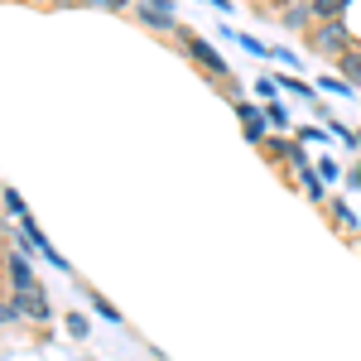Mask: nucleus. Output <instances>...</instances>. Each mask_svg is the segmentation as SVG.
Returning <instances> with one entry per match:
<instances>
[{
	"instance_id": "nucleus-7",
	"label": "nucleus",
	"mask_w": 361,
	"mask_h": 361,
	"mask_svg": "<svg viewBox=\"0 0 361 361\" xmlns=\"http://www.w3.org/2000/svg\"><path fill=\"white\" fill-rule=\"evenodd\" d=\"M337 68H342V78H347V82H352V87L361 92V49L342 54V58H337Z\"/></svg>"
},
{
	"instance_id": "nucleus-9",
	"label": "nucleus",
	"mask_w": 361,
	"mask_h": 361,
	"mask_svg": "<svg viewBox=\"0 0 361 361\" xmlns=\"http://www.w3.org/2000/svg\"><path fill=\"white\" fill-rule=\"evenodd\" d=\"M299 178H304L308 197H328V188H323V173H318L313 164H304V169H299Z\"/></svg>"
},
{
	"instance_id": "nucleus-5",
	"label": "nucleus",
	"mask_w": 361,
	"mask_h": 361,
	"mask_svg": "<svg viewBox=\"0 0 361 361\" xmlns=\"http://www.w3.org/2000/svg\"><path fill=\"white\" fill-rule=\"evenodd\" d=\"M140 20H145L149 29H169V34H178V15H164V10H154L149 0L140 5Z\"/></svg>"
},
{
	"instance_id": "nucleus-20",
	"label": "nucleus",
	"mask_w": 361,
	"mask_h": 361,
	"mask_svg": "<svg viewBox=\"0 0 361 361\" xmlns=\"http://www.w3.org/2000/svg\"><path fill=\"white\" fill-rule=\"evenodd\" d=\"M212 5H217V10H226V0H212Z\"/></svg>"
},
{
	"instance_id": "nucleus-11",
	"label": "nucleus",
	"mask_w": 361,
	"mask_h": 361,
	"mask_svg": "<svg viewBox=\"0 0 361 361\" xmlns=\"http://www.w3.org/2000/svg\"><path fill=\"white\" fill-rule=\"evenodd\" d=\"M318 92H337V97H352L357 87L347 82V78H328V73H323V78H318Z\"/></svg>"
},
{
	"instance_id": "nucleus-1",
	"label": "nucleus",
	"mask_w": 361,
	"mask_h": 361,
	"mask_svg": "<svg viewBox=\"0 0 361 361\" xmlns=\"http://www.w3.org/2000/svg\"><path fill=\"white\" fill-rule=\"evenodd\" d=\"M308 44H313L318 54H333V58H342V54H352V49H357V44H352V34L342 29V20H337V25H318Z\"/></svg>"
},
{
	"instance_id": "nucleus-2",
	"label": "nucleus",
	"mask_w": 361,
	"mask_h": 361,
	"mask_svg": "<svg viewBox=\"0 0 361 361\" xmlns=\"http://www.w3.org/2000/svg\"><path fill=\"white\" fill-rule=\"evenodd\" d=\"M183 49H188V58H193L197 68H207L212 78H226V58L207 44V39H197V34H183Z\"/></svg>"
},
{
	"instance_id": "nucleus-10",
	"label": "nucleus",
	"mask_w": 361,
	"mask_h": 361,
	"mask_svg": "<svg viewBox=\"0 0 361 361\" xmlns=\"http://www.w3.org/2000/svg\"><path fill=\"white\" fill-rule=\"evenodd\" d=\"M275 82L284 87V92H294V97H304V102H318V92H313L308 82H299V78H289V73H284V78H275Z\"/></svg>"
},
{
	"instance_id": "nucleus-13",
	"label": "nucleus",
	"mask_w": 361,
	"mask_h": 361,
	"mask_svg": "<svg viewBox=\"0 0 361 361\" xmlns=\"http://www.w3.org/2000/svg\"><path fill=\"white\" fill-rule=\"evenodd\" d=\"M236 44H241V49H246L250 58H270V49H265L260 39H250V34H236Z\"/></svg>"
},
{
	"instance_id": "nucleus-12",
	"label": "nucleus",
	"mask_w": 361,
	"mask_h": 361,
	"mask_svg": "<svg viewBox=\"0 0 361 361\" xmlns=\"http://www.w3.org/2000/svg\"><path fill=\"white\" fill-rule=\"evenodd\" d=\"M87 299H92V308H97V313H102V318H106V323H121V313H116V308L106 304V299H102V294H97V289H87Z\"/></svg>"
},
{
	"instance_id": "nucleus-6",
	"label": "nucleus",
	"mask_w": 361,
	"mask_h": 361,
	"mask_svg": "<svg viewBox=\"0 0 361 361\" xmlns=\"http://www.w3.org/2000/svg\"><path fill=\"white\" fill-rule=\"evenodd\" d=\"M10 284H15V294H20V289H29V284H39V279H34V270L25 265V255H20V250H10Z\"/></svg>"
},
{
	"instance_id": "nucleus-19",
	"label": "nucleus",
	"mask_w": 361,
	"mask_h": 361,
	"mask_svg": "<svg viewBox=\"0 0 361 361\" xmlns=\"http://www.w3.org/2000/svg\"><path fill=\"white\" fill-rule=\"evenodd\" d=\"M54 5H92V0H54Z\"/></svg>"
},
{
	"instance_id": "nucleus-18",
	"label": "nucleus",
	"mask_w": 361,
	"mask_h": 361,
	"mask_svg": "<svg viewBox=\"0 0 361 361\" xmlns=\"http://www.w3.org/2000/svg\"><path fill=\"white\" fill-rule=\"evenodd\" d=\"M102 5H106V10H121V5H126V0H102Z\"/></svg>"
},
{
	"instance_id": "nucleus-21",
	"label": "nucleus",
	"mask_w": 361,
	"mask_h": 361,
	"mask_svg": "<svg viewBox=\"0 0 361 361\" xmlns=\"http://www.w3.org/2000/svg\"><path fill=\"white\" fill-rule=\"evenodd\" d=\"M352 178H357V183H361V169H357V173H352Z\"/></svg>"
},
{
	"instance_id": "nucleus-16",
	"label": "nucleus",
	"mask_w": 361,
	"mask_h": 361,
	"mask_svg": "<svg viewBox=\"0 0 361 361\" xmlns=\"http://www.w3.org/2000/svg\"><path fill=\"white\" fill-rule=\"evenodd\" d=\"M318 173H323V183H337V173H342V164H337V159H323V164H318Z\"/></svg>"
},
{
	"instance_id": "nucleus-4",
	"label": "nucleus",
	"mask_w": 361,
	"mask_h": 361,
	"mask_svg": "<svg viewBox=\"0 0 361 361\" xmlns=\"http://www.w3.org/2000/svg\"><path fill=\"white\" fill-rule=\"evenodd\" d=\"M15 299H20V308H25L29 318H39V323H49V318H54V308H49V294H44V284H29V289H20Z\"/></svg>"
},
{
	"instance_id": "nucleus-14",
	"label": "nucleus",
	"mask_w": 361,
	"mask_h": 361,
	"mask_svg": "<svg viewBox=\"0 0 361 361\" xmlns=\"http://www.w3.org/2000/svg\"><path fill=\"white\" fill-rule=\"evenodd\" d=\"M270 126H275V130H289V111H284V106H279V102H270Z\"/></svg>"
},
{
	"instance_id": "nucleus-3",
	"label": "nucleus",
	"mask_w": 361,
	"mask_h": 361,
	"mask_svg": "<svg viewBox=\"0 0 361 361\" xmlns=\"http://www.w3.org/2000/svg\"><path fill=\"white\" fill-rule=\"evenodd\" d=\"M236 116H241V126H246L241 135H246L250 145H265V135H270V116H260L250 102H236Z\"/></svg>"
},
{
	"instance_id": "nucleus-15",
	"label": "nucleus",
	"mask_w": 361,
	"mask_h": 361,
	"mask_svg": "<svg viewBox=\"0 0 361 361\" xmlns=\"http://www.w3.org/2000/svg\"><path fill=\"white\" fill-rule=\"evenodd\" d=\"M5 207H10L15 217H29V212H25V197L15 193V188H5Z\"/></svg>"
},
{
	"instance_id": "nucleus-17",
	"label": "nucleus",
	"mask_w": 361,
	"mask_h": 361,
	"mask_svg": "<svg viewBox=\"0 0 361 361\" xmlns=\"http://www.w3.org/2000/svg\"><path fill=\"white\" fill-rule=\"evenodd\" d=\"M63 323H68V333H73V337H87V318H82V313H73V318H63Z\"/></svg>"
},
{
	"instance_id": "nucleus-8",
	"label": "nucleus",
	"mask_w": 361,
	"mask_h": 361,
	"mask_svg": "<svg viewBox=\"0 0 361 361\" xmlns=\"http://www.w3.org/2000/svg\"><path fill=\"white\" fill-rule=\"evenodd\" d=\"M308 20H313L308 5H289V10H279V25H284V29H304Z\"/></svg>"
}]
</instances>
